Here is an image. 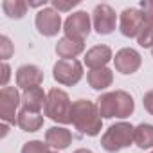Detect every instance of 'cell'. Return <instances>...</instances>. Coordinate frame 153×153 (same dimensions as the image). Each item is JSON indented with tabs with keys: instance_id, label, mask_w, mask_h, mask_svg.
<instances>
[{
	"instance_id": "1",
	"label": "cell",
	"mask_w": 153,
	"mask_h": 153,
	"mask_svg": "<svg viewBox=\"0 0 153 153\" xmlns=\"http://www.w3.org/2000/svg\"><path fill=\"white\" fill-rule=\"evenodd\" d=\"M72 123L76 130L81 133L94 137L101 131V115L97 110V105H94L88 99H79L72 103Z\"/></svg>"
},
{
	"instance_id": "2",
	"label": "cell",
	"mask_w": 153,
	"mask_h": 153,
	"mask_svg": "<svg viewBox=\"0 0 153 153\" xmlns=\"http://www.w3.org/2000/svg\"><path fill=\"white\" fill-rule=\"evenodd\" d=\"M97 110H99V115L105 117V119H112V117H130L135 105H133V99L128 92L124 90H115V92H108V94H103L99 99H97Z\"/></svg>"
},
{
	"instance_id": "3",
	"label": "cell",
	"mask_w": 153,
	"mask_h": 153,
	"mask_svg": "<svg viewBox=\"0 0 153 153\" xmlns=\"http://www.w3.org/2000/svg\"><path fill=\"white\" fill-rule=\"evenodd\" d=\"M45 115L56 123L61 124H68L72 123V103L67 96V92L59 90V88H52L47 94V103L43 108Z\"/></svg>"
},
{
	"instance_id": "4",
	"label": "cell",
	"mask_w": 153,
	"mask_h": 153,
	"mask_svg": "<svg viewBox=\"0 0 153 153\" xmlns=\"http://www.w3.org/2000/svg\"><path fill=\"white\" fill-rule=\"evenodd\" d=\"M133 126L130 123H117L112 124L105 135L101 137V146L108 151V153H115L121 151L123 148H128L133 140Z\"/></svg>"
},
{
	"instance_id": "5",
	"label": "cell",
	"mask_w": 153,
	"mask_h": 153,
	"mask_svg": "<svg viewBox=\"0 0 153 153\" xmlns=\"http://www.w3.org/2000/svg\"><path fill=\"white\" fill-rule=\"evenodd\" d=\"M54 79L61 85H76L83 78V65L78 59H59L54 65Z\"/></svg>"
},
{
	"instance_id": "6",
	"label": "cell",
	"mask_w": 153,
	"mask_h": 153,
	"mask_svg": "<svg viewBox=\"0 0 153 153\" xmlns=\"http://www.w3.org/2000/svg\"><path fill=\"white\" fill-rule=\"evenodd\" d=\"M65 36L76 42H85V38L90 33V16L85 11H78V13H72L63 25Z\"/></svg>"
},
{
	"instance_id": "7",
	"label": "cell",
	"mask_w": 153,
	"mask_h": 153,
	"mask_svg": "<svg viewBox=\"0 0 153 153\" xmlns=\"http://www.w3.org/2000/svg\"><path fill=\"white\" fill-rule=\"evenodd\" d=\"M20 103H22V97L15 87H2V90H0V117H2L4 123H9V124L16 123L18 114L15 112Z\"/></svg>"
},
{
	"instance_id": "8",
	"label": "cell",
	"mask_w": 153,
	"mask_h": 153,
	"mask_svg": "<svg viewBox=\"0 0 153 153\" xmlns=\"http://www.w3.org/2000/svg\"><path fill=\"white\" fill-rule=\"evenodd\" d=\"M59 27H61V18H59V13L56 9L43 7L36 15V29L43 36H54V34H58Z\"/></svg>"
},
{
	"instance_id": "9",
	"label": "cell",
	"mask_w": 153,
	"mask_h": 153,
	"mask_svg": "<svg viewBox=\"0 0 153 153\" xmlns=\"http://www.w3.org/2000/svg\"><path fill=\"white\" fill-rule=\"evenodd\" d=\"M144 15L140 9H135V7H130V9H124L121 13V33L128 38H133L140 33V29L144 27Z\"/></svg>"
},
{
	"instance_id": "10",
	"label": "cell",
	"mask_w": 153,
	"mask_h": 153,
	"mask_svg": "<svg viewBox=\"0 0 153 153\" xmlns=\"http://www.w3.org/2000/svg\"><path fill=\"white\" fill-rule=\"evenodd\" d=\"M115 11L108 4H99L94 9V27L99 34H110L115 29Z\"/></svg>"
},
{
	"instance_id": "11",
	"label": "cell",
	"mask_w": 153,
	"mask_h": 153,
	"mask_svg": "<svg viewBox=\"0 0 153 153\" xmlns=\"http://www.w3.org/2000/svg\"><path fill=\"white\" fill-rule=\"evenodd\" d=\"M114 61H115V68L119 72H123V74H133V72L139 70L142 59H140V54L135 49L126 47V49H121L115 54Z\"/></svg>"
},
{
	"instance_id": "12",
	"label": "cell",
	"mask_w": 153,
	"mask_h": 153,
	"mask_svg": "<svg viewBox=\"0 0 153 153\" xmlns=\"http://www.w3.org/2000/svg\"><path fill=\"white\" fill-rule=\"evenodd\" d=\"M43 81V72L36 65H22L16 70V85L24 90L40 87Z\"/></svg>"
},
{
	"instance_id": "13",
	"label": "cell",
	"mask_w": 153,
	"mask_h": 153,
	"mask_svg": "<svg viewBox=\"0 0 153 153\" xmlns=\"http://www.w3.org/2000/svg\"><path fill=\"white\" fill-rule=\"evenodd\" d=\"M110 59H112V51H110V47H106V45H96V47H92V49L87 52V56H85V63H87V67H90L92 70H94V68H103Z\"/></svg>"
},
{
	"instance_id": "14",
	"label": "cell",
	"mask_w": 153,
	"mask_h": 153,
	"mask_svg": "<svg viewBox=\"0 0 153 153\" xmlns=\"http://www.w3.org/2000/svg\"><path fill=\"white\" fill-rule=\"evenodd\" d=\"M45 103H47V96L42 90V87L24 90V94H22V105H24V108H27L31 112H40L42 108H45Z\"/></svg>"
},
{
	"instance_id": "15",
	"label": "cell",
	"mask_w": 153,
	"mask_h": 153,
	"mask_svg": "<svg viewBox=\"0 0 153 153\" xmlns=\"http://www.w3.org/2000/svg\"><path fill=\"white\" fill-rule=\"evenodd\" d=\"M45 142H47L51 148L65 149V148H68V144L72 142V133H70L67 128L52 126V128H49L47 133H45Z\"/></svg>"
},
{
	"instance_id": "16",
	"label": "cell",
	"mask_w": 153,
	"mask_h": 153,
	"mask_svg": "<svg viewBox=\"0 0 153 153\" xmlns=\"http://www.w3.org/2000/svg\"><path fill=\"white\" fill-rule=\"evenodd\" d=\"M85 49V43L83 42H76V40H70V38H61L56 45V54L63 59H74L78 54H81Z\"/></svg>"
},
{
	"instance_id": "17",
	"label": "cell",
	"mask_w": 153,
	"mask_h": 153,
	"mask_svg": "<svg viewBox=\"0 0 153 153\" xmlns=\"http://www.w3.org/2000/svg\"><path fill=\"white\" fill-rule=\"evenodd\" d=\"M16 124H18L24 131H36V130L42 128L43 117H42L38 112H31V110H27V108H22V110L18 112Z\"/></svg>"
},
{
	"instance_id": "18",
	"label": "cell",
	"mask_w": 153,
	"mask_h": 153,
	"mask_svg": "<svg viewBox=\"0 0 153 153\" xmlns=\"http://www.w3.org/2000/svg\"><path fill=\"white\" fill-rule=\"evenodd\" d=\"M87 78H88V85H90L92 88L103 90V88H106V87L112 85V81H114V74H112L110 68L103 67V68H94V70H90Z\"/></svg>"
},
{
	"instance_id": "19",
	"label": "cell",
	"mask_w": 153,
	"mask_h": 153,
	"mask_svg": "<svg viewBox=\"0 0 153 153\" xmlns=\"http://www.w3.org/2000/svg\"><path fill=\"white\" fill-rule=\"evenodd\" d=\"M133 140L139 148L142 149H148V148H153V126L151 124H139L135 130H133Z\"/></svg>"
},
{
	"instance_id": "20",
	"label": "cell",
	"mask_w": 153,
	"mask_h": 153,
	"mask_svg": "<svg viewBox=\"0 0 153 153\" xmlns=\"http://www.w3.org/2000/svg\"><path fill=\"white\" fill-rule=\"evenodd\" d=\"M2 9L9 18H22L27 11V2L24 0H4L2 2Z\"/></svg>"
},
{
	"instance_id": "21",
	"label": "cell",
	"mask_w": 153,
	"mask_h": 153,
	"mask_svg": "<svg viewBox=\"0 0 153 153\" xmlns=\"http://www.w3.org/2000/svg\"><path fill=\"white\" fill-rule=\"evenodd\" d=\"M137 42L140 47H153V24H144V27L137 34Z\"/></svg>"
},
{
	"instance_id": "22",
	"label": "cell",
	"mask_w": 153,
	"mask_h": 153,
	"mask_svg": "<svg viewBox=\"0 0 153 153\" xmlns=\"http://www.w3.org/2000/svg\"><path fill=\"white\" fill-rule=\"evenodd\" d=\"M49 144L45 142H42V140H31V142H27V144H24V148H22V153H51L49 151Z\"/></svg>"
},
{
	"instance_id": "23",
	"label": "cell",
	"mask_w": 153,
	"mask_h": 153,
	"mask_svg": "<svg viewBox=\"0 0 153 153\" xmlns=\"http://www.w3.org/2000/svg\"><path fill=\"white\" fill-rule=\"evenodd\" d=\"M13 52H15V47H13L11 40L7 36H0V58L7 59L13 56Z\"/></svg>"
},
{
	"instance_id": "24",
	"label": "cell",
	"mask_w": 153,
	"mask_h": 153,
	"mask_svg": "<svg viewBox=\"0 0 153 153\" xmlns=\"http://www.w3.org/2000/svg\"><path fill=\"white\" fill-rule=\"evenodd\" d=\"M140 11L144 15V22L146 24H153V0H146L140 4Z\"/></svg>"
},
{
	"instance_id": "25",
	"label": "cell",
	"mask_w": 153,
	"mask_h": 153,
	"mask_svg": "<svg viewBox=\"0 0 153 153\" xmlns=\"http://www.w3.org/2000/svg\"><path fill=\"white\" fill-rule=\"evenodd\" d=\"M78 4H79L78 0H70V2H59V0H54V2H52L56 11H68V9H72L74 6H78Z\"/></svg>"
},
{
	"instance_id": "26",
	"label": "cell",
	"mask_w": 153,
	"mask_h": 153,
	"mask_svg": "<svg viewBox=\"0 0 153 153\" xmlns=\"http://www.w3.org/2000/svg\"><path fill=\"white\" fill-rule=\"evenodd\" d=\"M142 103H144V108L153 115V90H149V92H146V94H144Z\"/></svg>"
},
{
	"instance_id": "27",
	"label": "cell",
	"mask_w": 153,
	"mask_h": 153,
	"mask_svg": "<svg viewBox=\"0 0 153 153\" xmlns=\"http://www.w3.org/2000/svg\"><path fill=\"white\" fill-rule=\"evenodd\" d=\"M11 76V68L7 63H2V79H0V83H2V87H7V79Z\"/></svg>"
},
{
	"instance_id": "28",
	"label": "cell",
	"mask_w": 153,
	"mask_h": 153,
	"mask_svg": "<svg viewBox=\"0 0 153 153\" xmlns=\"http://www.w3.org/2000/svg\"><path fill=\"white\" fill-rule=\"evenodd\" d=\"M74 153H92V151L90 149H76Z\"/></svg>"
},
{
	"instance_id": "29",
	"label": "cell",
	"mask_w": 153,
	"mask_h": 153,
	"mask_svg": "<svg viewBox=\"0 0 153 153\" xmlns=\"http://www.w3.org/2000/svg\"><path fill=\"white\" fill-rule=\"evenodd\" d=\"M7 133V124H2V137Z\"/></svg>"
},
{
	"instance_id": "30",
	"label": "cell",
	"mask_w": 153,
	"mask_h": 153,
	"mask_svg": "<svg viewBox=\"0 0 153 153\" xmlns=\"http://www.w3.org/2000/svg\"><path fill=\"white\" fill-rule=\"evenodd\" d=\"M151 54H153V47H151Z\"/></svg>"
},
{
	"instance_id": "31",
	"label": "cell",
	"mask_w": 153,
	"mask_h": 153,
	"mask_svg": "<svg viewBox=\"0 0 153 153\" xmlns=\"http://www.w3.org/2000/svg\"><path fill=\"white\" fill-rule=\"evenodd\" d=\"M151 153H153V151H151Z\"/></svg>"
}]
</instances>
